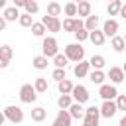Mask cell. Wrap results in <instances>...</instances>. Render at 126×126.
<instances>
[{"instance_id": "cell-45", "label": "cell", "mask_w": 126, "mask_h": 126, "mask_svg": "<svg viewBox=\"0 0 126 126\" xmlns=\"http://www.w3.org/2000/svg\"><path fill=\"white\" fill-rule=\"evenodd\" d=\"M83 126H85V124H83Z\"/></svg>"}, {"instance_id": "cell-27", "label": "cell", "mask_w": 126, "mask_h": 126, "mask_svg": "<svg viewBox=\"0 0 126 126\" xmlns=\"http://www.w3.org/2000/svg\"><path fill=\"white\" fill-rule=\"evenodd\" d=\"M110 45H112V49L114 51H124V37H120V35H114L112 37V41H110Z\"/></svg>"}, {"instance_id": "cell-18", "label": "cell", "mask_w": 126, "mask_h": 126, "mask_svg": "<svg viewBox=\"0 0 126 126\" xmlns=\"http://www.w3.org/2000/svg\"><path fill=\"white\" fill-rule=\"evenodd\" d=\"M89 39H91L94 45H102L106 37H104V33H102L100 30H94V32H89Z\"/></svg>"}, {"instance_id": "cell-12", "label": "cell", "mask_w": 126, "mask_h": 126, "mask_svg": "<svg viewBox=\"0 0 126 126\" xmlns=\"http://www.w3.org/2000/svg\"><path fill=\"white\" fill-rule=\"evenodd\" d=\"M71 116H69V112L67 110H59L57 112V116H55V122L51 124V126H71Z\"/></svg>"}, {"instance_id": "cell-19", "label": "cell", "mask_w": 126, "mask_h": 126, "mask_svg": "<svg viewBox=\"0 0 126 126\" xmlns=\"http://www.w3.org/2000/svg\"><path fill=\"white\" fill-rule=\"evenodd\" d=\"M45 116H47V110L41 108V106H35V108L32 110V120H33V122H43Z\"/></svg>"}, {"instance_id": "cell-5", "label": "cell", "mask_w": 126, "mask_h": 126, "mask_svg": "<svg viewBox=\"0 0 126 126\" xmlns=\"http://www.w3.org/2000/svg\"><path fill=\"white\" fill-rule=\"evenodd\" d=\"M35 98H37V94H35V91H33V87L30 83H26V85L20 87V100L22 102L32 104V102H35Z\"/></svg>"}, {"instance_id": "cell-3", "label": "cell", "mask_w": 126, "mask_h": 126, "mask_svg": "<svg viewBox=\"0 0 126 126\" xmlns=\"http://www.w3.org/2000/svg\"><path fill=\"white\" fill-rule=\"evenodd\" d=\"M2 114H4V118L10 120L12 124H20V122L24 120V110H22L20 106H14V104L6 106V108L2 110Z\"/></svg>"}, {"instance_id": "cell-44", "label": "cell", "mask_w": 126, "mask_h": 126, "mask_svg": "<svg viewBox=\"0 0 126 126\" xmlns=\"http://www.w3.org/2000/svg\"><path fill=\"white\" fill-rule=\"evenodd\" d=\"M0 8H6V2L4 0H0Z\"/></svg>"}, {"instance_id": "cell-29", "label": "cell", "mask_w": 126, "mask_h": 126, "mask_svg": "<svg viewBox=\"0 0 126 126\" xmlns=\"http://www.w3.org/2000/svg\"><path fill=\"white\" fill-rule=\"evenodd\" d=\"M61 10L69 16V18H73V16H77V4L75 2H67L65 6H61Z\"/></svg>"}, {"instance_id": "cell-24", "label": "cell", "mask_w": 126, "mask_h": 126, "mask_svg": "<svg viewBox=\"0 0 126 126\" xmlns=\"http://www.w3.org/2000/svg\"><path fill=\"white\" fill-rule=\"evenodd\" d=\"M12 55H14V51H12L10 45H2V47H0V59H2V61L10 63V61H12Z\"/></svg>"}, {"instance_id": "cell-17", "label": "cell", "mask_w": 126, "mask_h": 126, "mask_svg": "<svg viewBox=\"0 0 126 126\" xmlns=\"http://www.w3.org/2000/svg\"><path fill=\"white\" fill-rule=\"evenodd\" d=\"M2 18H4V22H16V20L20 18V12H18L14 6H12V8H4V16H2Z\"/></svg>"}, {"instance_id": "cell-15", "label": "cell", "mask_w": 126, "mask_h": 126, "mask_svg": "<svg viewBox=\"0 0 126 126\" xmlns=\"http://www.w3.org/2000/svg\"><path fill=\"white\" fill-rule=\"evenodd\" d=\"M98 24H100L98 16H87V20L83 22V28H85L87 32H94V30L98 28Z\"/></svg>"}, {"instance_id": "cell-22", "label": "cell", "mask_w": 126, "mask_h": 126, "mask_svg": "<svg viewBox=\"0 0 126 126\" xmlns=\"http://www.w3.org/2000/svg\"><path fill=\"white\" fill-rule=\"evenodd\" d=\"M77 14H79V16H85V18L91 16V4H89L87 0L79 2V4H77Z\"/></svg>"}, {"instance_id": "cell-7", "label": "cell", "mask_w": 126, "mask_h": 126, "mask_svg": "<svg viewBox=\"0 0 126 126\" xmlns=\"http://www.w3.org/2000/svg\"><path fill=\"white\" fill-rule=\"evenodd\" d=\"M98 94H100V98H102V100H114V98L118 96V91H116V87H114V85H100Z\"/></svg>"}, {"instance_id": "cell-43", "label": "cell", "mask_w": 126, "mask_h": 126, "mask_svg": "<svg viewBox=\"0 0 126 126\" xmlns=\"http://www.w3.org/2000/svg\"><path fill=\"white\" fill-rule=\"evenodd\" d=\"M4 122H6V118H4V114H2V110H0V126H2Z\"/></svg>"}, {"instance_id": "cell-6", "label": "cell", "mask_w": 126, "mask_h": 126, "mask_svg": "<svg viewBox=\"0 0 126 126\" xmlns=\"http://www.w3.org/2000/svg\"><path fill=\"white\" fill-rule=\"evenodd\" d=\"M85 126H98V120H100V114H98V108L96 106H89L85 108Z\"/></svg>"}, {"instance_id": "cell-4", "label": "cell", "mask_w": 126, "mask_h": 126, "mask_svg": "<svg viewBox=\"0 0 126 126\" xmlns=\"http://www.w3.org/2000/svg\"><path fill=\"white\" fill-rule=\"evenodd\" d=\"M89 91H87V87H83V85H73V91H71V98H75V102L77 104H85L87 100H89Z\"/></svg>"}, {"instance_id": "cell-8", "label": "cell", "mask_w": 126, "mask_h": 126, "mask_svg": "<svg viewBox=\"0 0 126 126\" xmlns=\"http://www.w3.org/2000/svg\"><path fill=\"white\" fill-rule=\"evenodd\" d=\"M41 24L45 28V32H59L61 30V20L59 18H51V16H43Z\"/></svg>"}, {"instance_id": "cell-42", "label": "cell", "mask_w": 126, "mask_h": 126, "mask_svg": "<svg viewBox=\"0 0 126 126\" xmlns=\"http://www.w3.org/2000/svg\"><path fill=\"white\" fill-rule=\"evenodd\" d=\"M6 67H8V63H6V61H2V59H0V69H6Z\"/></svg>"}, {"instance_id": "cell-38", "label": "cell", "mask_w": 126, "mask_h": 126, "mask_svg": "<svg viewBox=\"0 0 126 126\" xmlns=\"http://www.w3.org/2000/svg\"><path fill=\"white\" fill-rule=\"evenodd\" d=\"M53 79H55L57 83L65 81V79H67V77H65V69H55V71H53Z\"/></svg>"}, {"instance_id": "cell-31", "label": "cell", "mask_w": 126, "mask_h": 126, "mask_svg": "<svg viewBox=\"0 0 126 126\" xmlns=\"http://www.w3.org/2000/svg\"><path fill=\"white\" fill-rule=\"evenodd\" d=\"M18 24H20L22 28H32V24H33V18H32L30 14H20V18H18Z\"/></svg>"}, {"instance_id": "cell-11", "label": "cell", "mask_w": 126, "mask_h": 126, "mask_svg": "<svg viewBox=\"0 0 126 126\" xmlns=\"http://www.w3.org/2000/svg\"><path fill=\"white\" fill-rule=\"evenodd\" d=\"M116 32H118V22H116V20H106V22L102 24V33H104V37H106V35H108V37H114Z\"/></svg>"}, {"instance_id": "cell-16", "label": "cell", "mask_w": 126, "mask_h": 126, "mask_svg": "<svg viewBox=\"0 0 126 126\" xmlns=\"http://www.w3.org/2000/svg\"><path fill=\"white\" fill-rule=\"evenodd\" d=\"M108 77H110L112 83H122V81H124V71H122L120 67H110Z\"/></svg>"}, {"instance_id": "cell-21", "label": "cell", "mask_w": 126, "mask_h": 126, "mask_svg": "<svg viewBox=\"0 0 126 126\" xmlns=\"http://www.w3.org/2000/svg\"><path fill=\"white\" fill-rule=\"evenodd\" d=\"M59 14H61V4H59V2H49V4H47V16L57 18Z\"/></svg>"}, {"instance_id": "cell-40", "label": "cell", "mask_w": 126, "mask_h": 126, "mask_svg": "<svg viewBox=\"0 0 126 126\" xmlns=\"http://www.w3.org/2000/svg\"><path fill=\"white\" fill-rule=\"evenodd\" d=\"M4 28H6V22H4V18H2V16H0V32H2V30H4Z\"/></svg>"}, {"instance_id": "cell-13", "label": "cell", "mask_w": 126, "mask_h": 126, "mask_svg": "<svg viewBox=\"0 0 126 126\" xmlns=\"http://www.w3.org/2000/svg\"><path fill=\"white\" fill-rule=\"evenodd\" d=\"M89 67H91V65H89V61H85V59H83V61H79V63L75 65V69H73L75 77H77V79L87 77V75H89Z\"/></svg>"}, {"instance_id": "cell-30", "label": "cell", "mask_w": 126, "mask_h": 126, "mask_svg": "<svg viewBox=\"0 0 126 126\" xmlns=\"http://www.w3.org/2000/svg\"><path fill=\"white\" fill-rule=\"evenodd\" d=\"M120 8H122V0H112V2L108 4V8H106V10H108V14H110V16H116V14L120 12Z\"/></svg>"}, {"instance_id": "cell-10", "label": "cell", "mask_w": 126, "mask_h": 126, "mask_svg": "<svg viewBox=\"0 0 126 126\" xmlns=\"http://www.w3.org/2000/svg\"><path fill=\"white\" fill-rule=\"evenodd\" d=\"M61 28H63L65 32H73V33H75L77 30H83V22L77 20V18H67V20H63Z\"/></svg>"}, {"instance_id": "cell-37", "label": "cell", "mask_w": 126, "mask_h": 126, "mask_svg": "<svg viewBox=\"0 0 126 126\" xmlns=\"http://www.w3.org/2000/svg\"><path fill=\"white\" fill-rule=\"evenodd\" d=\"M75 37H77V41L81 43V41H85V39H89V32L83 28V30H77L75 32Z\"/></svg>"}, {"instance_id": "cell-28", "label": "cell", "mask_w": 126, "mask_h": 126, "mask_svg": "<svg viewBox=\"0 0 126 126\" xmlns=\"http://www.w3.org/2000/svg\"><path fill=\"white\" fill-rule=\"evenodd\" d=\"M24 8H26V14H35L37 10H39V6H37V2H33V0H24Z\"/></svg>"}, {"instance_id": "cell-1", "label": "cell", "mask_w": 126, "mask_h": 126, "mask_svg": "<svg viewBox=\"0 0 126 126\" xmlns=\"http://www.w3.org/2000/svg\"><path fill=\"white\" fill-rule=\"evenodd\" d=\"M65 57H67V61L79 63L85 59V49L81 47V43H69V45H65Z\"/></svg>"}, {"instance_id": "cell-25", "label": "cell", "mask_w": 126, "mask_h": 126, "mask_svg": "<svg viewBox=\"0 0 126 126\" xmlns=\"http://www.w3.org/2000/svg\"><path fill=\"white\" fill-rule=\"evenodd\" d=\"M89 65H93L94 71H100V69L104 67V57H102V55H93L91 61H89Z\"/></svg>"}, {"instance_id": "cell-39", "label": "cell", "mask_w": 126, "mask_h": 126, "mask_svg": "<svg viewBox=\"0 0 126 126\" xmlns=\"http://www.w3.org/2000/svg\"><path fill=\"white\" fill-rule=\"evenodd\" d=\"M24 6V0H14V8L18 10V8H22Z\"/></svg>"}, {"instance_id": "cell-34", "label": "cell", "mask_w": 126, "mask_h": 126, "mask_svg": "<svg viewBox=\"0 0 126 126\" xmlns=\"http://www.w3.org/2000/svg\"><path fill=\"white\" fill-rule=\"evenodd\" d=\"M32 63H33V67H35V69H45V67H47V59H45L43 55H35Z\"/></svg>"}, {"instance_id": "cell-26", "label": "cell", "mask_w": 126, "mask_h": 126, "mask_svg": "<svg viewBox=\"0 0 126 126\" xmlns=\"http://www.w3.org/2000/svg\"><path fill=\"white\" fill-rule=\"evenodd\" d=\"M32 87H33L35 93H45V91H47V79L39 77V79H35V83H33Z\"/></svg>"}, {"instance_id": "cell-2", "label": "cell", "mask_w": 126, "mask_h": 126, "mask_svg": "<svg viewBox=\"0 0 126 126\" xmlns=\"http://www.w3.org/2000/svg\"><path fill=\"white\" fill-rule=\"evenodd\" d=\"M41 55L45 57V59H49V57H55L57 53H59V47H57V39L53 37V35H49V37H43V43H41Z\"/></svg>"}, {"instance_id": "cell-32", "label": "cell", "mask_w": 126, "mask_h": 126, "mask_svg": "<svg viewBox=\"0 0 126 126\" xmlns=\"http://www.w3.org/2000/svg\"><path fill=\"white\" fill-rule=\"evenodd\" d=\"M32 33H33L35 37H43V33H45L43 24H41V22H33V24H32Z\"/></svg>"}, {"instance_id": "cell-23", "label": "cell", "mask_w": 126, "mask_h": 126, "mask_svg": "<svg viewBox=\"0 0 126 126\" xmlns=\"http://www.w3.org/2000/svg\"><path fill=\"white\" fill-rule=\"evenodd\" d=\"M57 89H59L61 94H71V91H73V83H71L69 79H65V81L57 83Z\"/></svg>"}, {"instance_id": "cell-9", "label": "cell", "mask_w": 126, "mask_h": 126, "mask_svg": "<svg viewBox=\"0 0 126 126\" xmlns=\"http://www.w3.org/2000/svg\"><path fill=\"white\" fill-rule=\"evenodd\" d=\"M116 112H118V110H116L114 100H104V102H102V106L98 108V114H100V116H104V118H112Z\"/></svg>"}, {"instance_id": "cell-41", "label": "cell", "mask_w": 126, "mask_h": 126, "mask_svg": "<svg viewBox=\"0 0 126 126\" xmlns=\"http://www.w3.org/2000/svg\"><path fill=\"white\" fill-rule=\"evenodd\" d=\"M118 126H126V116H122V118H120V122H118Z\"/></svg>"}, {"instance_id": "cell-33", "label": "cell", "mask_w": 126, "mask_h": 126, "mask_svg": "<svg viewBox=\"0 0 126 126\" xmlns=\"http://www.w3.org/2000/svg\"><path fill=\"white\" fill-rule=\"evenodd\" d=\"M53 63H55V69H65V65H67V57L61 55V53H57V55L53 57Z\"/></svg>"}, {"instance_id": "cell-36", "label": "cell", "mask_w": 126, "mask_h": 126, "mask_svg": "<svg viewBox=\"0 0 126 126\" xmlns=\"http://www.w3.org/2000/svg\"><path fill=\"white\" fill-rule=\"evenodd\" d=\"M114 104H116V110H126V96L124 94H118L116 100H114Z\"/></svg>"}, {"instance_id": "cell-35", "label": "cell", "mask_w": 126, "mask_h": 126, "mask_svg": "<svg viewBox=\"0 0 126 126\" xmlns=\"http://www.w3.org/2000/svg\"><path fill=\"white\" fill-rule=\"evenodd\" d=\"M104 79H106V75H104L102 71H93V73H91V81H93L94 85H102Z\"/></svg>"}, {"instance_id": "cell-14", "label": "cell", "mask_w": 126, "mask_h": 126, "mask_svg": "<svg viewBox=\"0 0 126 126\" xmlns=\"http://www.w3.org/2000/svg\"><path fill=\"white\" fill-rule=\"evenodd\" d=\"M67 112H69L71 118H77V120L85 116V108H83V104H77V102H73V104L67 108Z\"/></svg>"}, {"instance_id": "cell-20", "label": "cell", "mask_w": 126, "mask_h": 126, "mask_svg": "<svg viewBox=\"0 0 126 126\" xmlns=\"http://www.w3.org/2000/svg\"><path fill=\"white\" fill-rule=\"evenodd\" d=\"M71 104H73V98H71V94H61V96L57 98V106H59V110H67Z\"/></svg>"}]
</instances>
